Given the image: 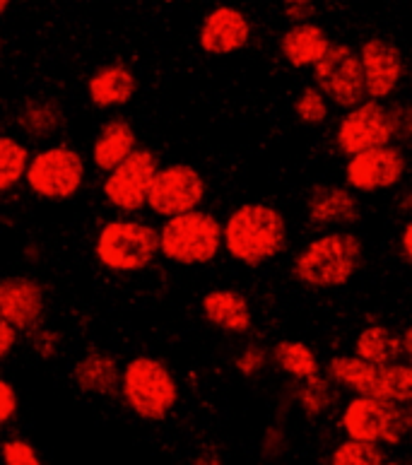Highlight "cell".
<instances>
[{"mask_svg":"<svg viewBox=\"0 0 412 465\" xmlns=\"http://www.w3.org/2000/svg\"><path fill=\"white\" fill-rule=\"evenodd\" d=\"M355 354L374 364H393V361H410L412 354V333L410 328L403 331V335L393 333L386 326H367L357 335Z\"/></svg>","mask_w":412,"mask_h":465,"instance_id":"20","label":"cell"},{"mask_svg":"<svg viewBox=\"0 0 412 465\" xmlns=\"http://www.w3.org/2000/svg\"><path fill=\"white\" fill-rule=\"evenodd\" d=\"M64 125V112L51 99H32L17 114V128L32 140L54 138Z\"/></svg>","mask_w":412,"mask_h":465,"instance_id":"24","label":"cell"},{"mask_svg":"<svg viewBox=\"0 0 412 465\" xmlns=\"http://www.w3.org/2000/svg\"><path fill=\"white\" fill-rule=\"evenodd\" d=\"M268 364V350L260 348V345H249L244 352L239 354L234 360V367L241 371L244 376H256L260 374Z\"/></svg>","mask_w":412,"mask_h":465,"instance_id":"31","label":"cell"},{"mask_svg":"<svg viewBox=\"0 0 412 465\" xmlns=\"http://www.w3.org/2000/svg\"><path fill=\"white\" fill-rule=\"evenodd\" d=\"M46 309L44 285L29 275H7L0 280V319L17 331H29L39 323Z\"/></svg>","mask_w":412,"mask_h":465,"instance_id":"16","label":"cell"},{"mask_svg":"<svg viewBox=\"0 0 412 465\" xmlns=\"http://www.w3.org/2000/svg\"><path fill=\"white\" fill-rule=\"evenodd\" d=\"M205 193H208V186L196 167L167 164V167H157L152 174L145 205H150L154 215L172 217L201 208Z\"/></svg>","mask_w":412,"mask_h":465,"instance_id":"10","label":"cell"},{"mask_svg":"<svg viewBox=\"0 0 412 465\" xmlns=\"http://www.w3.org/2000/svg\"><path fill=\"white\" fill-rule=\"evenodd\" d=\"M330 465H384L386 453L384 449L374 441H359V439H349L338 446L336 451L330 453Z\"/></svg>","mask_w":412,"mask_h":465,"instance_id":"28","label":"cell"},{"mask_svg":"<svg viewBox=\"0 0 412 465\" xmlns=\"http://www.w3.org/2000/svg\"><path fill=\"white\" fill-rule=\"evenodd\" d=\"M364 243L352 232H330L316 236L294 256L292 275L301 285L316 290L345 285L362 268Z\"/></svg>","mask_w":412,"mask_h":465,"instance_id":"2","label":"cell"},{"mask_svg":"<svg viewBox=\"0 0 412 465\" xmlns=\"http://www.w3.org/2000/svg\"><path fill=\"white\" fill-rule=\"evenodd\" d=\"M157 157L147 147H135L109 172L104 181L106 201L121 213H138L147 201V188L157 172Z\"/></svg>","mask_w":412,"mask_h":465,"instance_id":"13","label":"cell"},{"mask_svg":"<svg viewBox=\"0 0 412 465\" xmlns=\"http://www.w3.org/2000/svg\"><path fill=\"white\" fill-rule=\"evenodd\" d=\"M15 345H17V328L0 319V360H5Z\"/></svg>","mask_w":412,"mask_h":465,"instance_id":"36","label":"cell"},{"mask_svg":"<svg viewBox=\"0 0 412 465\" xmlns=\"http://www.w3.org/2000/svg\"><path fill=\"white\" fill-rule=\"evenodd\" d=\"M311 68H314L316 87L323 92V97L340 109H352L362 104L364 99H369L359 51L352 49L349 44L330 42L329 49L323 51V56Z\"/></svg>","mask_w":412,"mask_h":465,"instance_id":"9","label":"cell"},{"mask_svg":"<svg viewBox=\"0 0 412 465\" xmlns=\"http://www.w3.org/2000/svg\"><path fill=\"white\" fill-rule=\"evenodd\" d=\"M3 463L7 465H42V459L27 439H7L0 449Z\"/></svg>","mask_w":412,"mask_h":465,"instance_id":"30","label":"cell"},{"mask_svg":"<svg viewBox=\"0 0 412 465\" xmlns=\"http://www.w3.org/2000/svg\"><path fill=\"white\" fill-rule=\"evenodd\" d=\"M73 381L83 393L97 398L116 396L121 391V364L109 352L84 354L73 369Z\"/></svg>","mask_w":412,"mask_h":465,"instance_id":"19","label":"cell"},{"mask_svg":"<svg viewBox=\"0 0 412 465\" xmlns=\"http://www.w3.org/2000/svg\"><path fill=\"white\" fill-rule=\"evenodd\" d=\"M201 306H203L205 319L224 333L244 335L253 323L251 306L244 294L234 290H210Z\"/></svg>","mask_w":412,"mask_h":465,"instance_id":"21","label":"cell"},{"mask_svg":"<svg viewBox=\"0 0 412 465\" xmlns=\"http://www.w3.org/2000/svg\"><path fill=\"white\" fill-rule=\"evenodd\" d=\"M359 61H362L367 97L384 102L398 90L406 73V61L398 44L388 42L384 36H371L359 49Z\"/></svg>","mask_w":412,"mask_h":465,"instance_id":"14","label":"cell"},{"mask_svg":"<svg viewBox=\"0 0 412 465\" xmlns=\"http://www.w3.org/2000/svg\"><path fill=\"white\" fill-rule=\"evenodd\" d=\"M251 39V22L239 7L217 5L205 15L203 27L198 35L201 49L210 56H230L237 54Z\"/></svg>","mask_w":412,"mask_h":465,"instance_id":"15","label":"cell"},{"mask_svg":"<svg viewBox=\"0 0 412 465\" xmlns=\"http://www.w3.org/2000/svg\"><path fill=\"white\" fill-rule=\"evenodd\" d=\"M222 243L234 261L244 265H263L280 256L287 246L285 215L273 205L244 203L222 227Z\"/></svg>","mask_w":412,"mask_h":465,"instance_id":"1","label":"cell"},{"mask_svg":"<svg viewBox=\"0 0 412 465\" xmlns=\"http://www.w3.org/2000/svg\"><path fill=\"white\" fill-rule=\"evenodd\" d=\"M10 3H13V0H0V17H3V15L7 13V7H10Z\"/></svg>","mask_w":412,"mask_h":465,"instance_id":"38","label":"cell"},{"mask_svg":"<svg viewBox=\"0 0 412 465\" xmlns=\"http://www.w3.org/2000/svg\"><path fill=\"white\" fill-rule=\"evenodd\" d=\"M321 5V0H282L285 15L289 22H304L311 20Z\"/></svg>","mask_w":412,"mask_h":465,"instance_id":"34","label":"cell"},{"mask_svg":"<svg viewBox=\"0 0 412 465\" xmlns=\"http://www.w3.org/2000/svg\"><path fill=\"white\" fill-rule=\"evenodd\" d=\"M135 147H138V135L133 125L128 124L126 118H112L99 128L94 145H92V160L99 172H112Z\"/></svg>","mask_w":412,"mask_h":465,"instance_id":"23","label":"cell"},{"mask_svg":"<svg viewBox=\"0 0 412 465\" xmlns=\"http://www.w3.org/2000/svg\"><path fill=\"white\" fill-rule=\"evenodd\" d=\"M162 3H179V0H162Z\"/></svg>","mask_w":412,"mask_h":465,"instance_id":"39","label":"cell"},{"mask_svg":"<svg viewBox=\"0 0 412 465\" xmlns=\"http://www.w3.org/2000/svg\"><path fill=\"white\" fill-rule=\"evenodd\" d=\"M410 234H412V224L406 223V227H403V236H400V253H403V261H406V263H410L412 261Z\"/></svg>","mask_w":412,"mask_h":465,"instance_id":"37","label":"cell"},{"mask_svg":"<svg viewBox=\"0 0 412 465\" xmlns=\"http://www.w3.org/2000/svg\"><path fill=\"white\" fill-rule=\"evenodd\" d=\"M90 102L97 109H119L126 106L138 92V77L126 63H104L90 75L87 83Z\"/></svg>","mask_w":412,"mask_h":465,"instance_id":"18","label":"cell"},{"mask_svg":"<svg viewBox=\"0 0 412 465\" xmlns=\"http://www.w3.org/2000/svg\"><path fill=\"white\" fill-rule=\"evenodd\" d=\"M406 172L407 157L403 147L388 143L349 154L345 164V183L357 193H377L398 186L406 179Z\"/></svg>","mask_w":412,"mask_h":465,"instance_id":"11","label":"cell"},{"mask_svg":"<svg viewBox=\"0 0 412 465\" xmlns=\"http://www.w3.org/2000/svg\"><path fill=\"white\" fill-rule=\"evenodd\" d=\"M388 143H396L391 109L378 99H364L362 104L348 109L343 121L338 124L336 145L348 157Z\"/></svg>","mask_w":412,"mask_h":465,"instance_id":"12","label":"cell"},{"mask_svg":"<svg viewBox=\"0 0 412 465\" xmlns=\"http://www.w3.org/2000/svg\"><path fill=\"white\" fill-rule=\"evenodd\" d=\"M97 261L112 272H140L160 256V230L135 220H112L99 230Z\"/></svg>","mask_w":412,"mask_h":465,"instance_id":"6","label":"cell"},{"mask_svg":"<svg viewBox=\"0 0 412 465\" xmlns=\"http://www.w3.org/2000/svg\"><path fill=\"white\" fill-rule=\"evenodd\" d=\"M29 150L13 135H0V193H5L25 179Z\"/></svg>","mask_w":412,"mask_h":465,"instance_id":"27","label":"cell"},{"mask_svg":"<svg viewBox=\"0 0 412 465\" xmlns=\"http://www.w3.org/2000/svg\"><path fill=\"white\" fill-rule=\"evenodd\" d=\"M270 354H273L275 364H278L285 374L297 379V381L309 379V376H314V374H321V364H319V360H316L314 350L299 341L278 342Z\"/></svg>","mask_w":412,"mask_h":465,"instance_id":"25","label":"cell"},{"mask_svg":"<svg viewBox=\"0 0 412 465\" xmlns=\"http://www.w3.org/2000/svg\"><path fill=\"white\" fill-rule=\"evenodd\" d=\"M25 179L42 201H68L84 183L83 154L68 145L46 147L29 157Z\"/></svg>","mask_w":412,"mask_h":465,"instance_id":"8","label":"cell"},{"mask_svg":"<svg viewBox=\"0 0 412 465\" xmlns=\"http://www.w3.org/2000/svg\"><path fill=\"white\" fill-rule=\"evenodd\" d=\"M121 393L128 408L145 422H162L179 403V383L157 357L140 354L121 371Z\"/></svg>","mask_w":412,"mask_h":465,"instance_id":"3","label":"cell"},{"mask_svg":"<svg viewBox=\"0 0 412 465\" xmlns=\"http://www.w3.org/2000/svg\"><path fill=\"white\" fill-rule=\"evenodd\" d=\"M294 114L301 124L321 125L329 118V99L323 97V92L316 84H307L299 92V97L294 99Z\"/></svg>","mask_w":412,"mask_h":465,"instance_id":"29","label":"cell"},{"mask_svg":"<svg viewBox=\"0 0 412 465\" xmlns=\"http://www.w3.org/2000/svg\"><path fill=\"white\" fill-rule=\"evenodd\" d=\"M391 121H393V133H396V143H406L412 133V112L407 104L393 102L391 106Z\"/></svg>","mask_w":412,"mask_h":465,"instance_id":"33","label":"cell"},{"mask_svg":"<svg viewBox=\"0 0 412 465\" xmlns=\"http://www.w3.org/2000/svg\"><path fill=\"white\" fill-rule=\"evenodd\" d=\"M222 224L208 210L167 217L160 230V253L179 265H205L220 253Z\"/></svg>","mask_w":412,"mask_h":465,"instance_id":"5","label":"cell"},{"mask_svg":"<svg viewBox=\"0 0 412 465\" xmlns=\"http://www.w3.org/2000/svg\"><path fill=\"white\" fill-rule=\"evenodd\" d=\"M17 415V391L10 381L0 379V427Z\"/></svg>","mask_w":412,"mask_h":465,"instance_id":"35","label":"cell"},{"mask_svg":"<svg viewBox=\"0 0 412 465\" xmlns=\"http://www.w3.org/2000/svg\"><path fill=\"white\" fill-rule=\"evenodd\" d=\"M329 44L330 36L321 25L311 20L292 22V27L280 39V54L294 68H311L329 49Z\"/></svg>","mask_w":412,"mask_h":465,"instance_id":"22","label":"cell"},{"mask_svg":"<svg viewBox=\"0 0 412 465\" xmlns=\"http://www.w3.org/2000/svg\"><path fill=\"white\" fill-rule=\"evenodd\" d=\"M343 430L349 439L398 446L412 430L410 403L357 396L345 408Z\"/></svg>","mask_w":412,"mask_h":465,"instance_id":"7","label":"cell"},{"mask_svg":"<svg viewBox=\"0 0 412 465\" xmlns=\"http://www.w3.org/2000/svg\"><path fill=\"white\" fill-rule=\"evenodd\" d=\"M32 348L34 352L42 357V360H51L54 354H56L58 341H61V335L56 331H51V328H36L32 326Z\"/></svg>","mask_w":412,"mask_h":465,"instance_id":"32","label":"cell"},{"mask_svg":"<svg viewBox=\"0 0 412 465\" xmlns=\"http://www.w3.org/2000/svg\"><path fill=\"white\" fill-rule=\"evenodd\" d=\"M301 381L304 383L294 391V398L309 417L326 415L338 403V383L330 381L329 376L314 374Z\"/></svg>","mask_w":412,"mask_h":465,"instance_id":"26","label":"cell"},{"mask_svg":"<svg viewBox=\"0 0 412 465\" xmlns=\"http://www.w3.org/2000/svg\"><path fill=\"white\" fill-rule=\"evenodd\" d=\"M329 379L357 396L388 398L398 403H412L410 361L374 364L357 354H340L329 361Z\"/></svg>","mask_w":412,"mask_h":465,"instance_id":"4","label":"cell"},{"mask_svg":"<svg viewBox=\"0 0 412 465\" xmlns=\"http://www.w3.org/2000/svg\"><path fill=\"white\" fill-rule=\"evenodd\" d=\"M307 220L314 227H352L362 220V205L348 186L319 183L307 198Z\"/></svg>","mask_w":412,"mask_h":465,"instance_id":"17","label":"cell"}]
</instances>
